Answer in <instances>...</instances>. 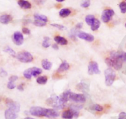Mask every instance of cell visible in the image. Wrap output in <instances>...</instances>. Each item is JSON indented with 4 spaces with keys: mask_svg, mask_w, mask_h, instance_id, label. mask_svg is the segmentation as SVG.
Listing matches in <instances>:
<instances>
[{
    "mask_svg": "<svg viewBox=\"0 0 126 119\" xmlns=\"http://www.w3.org/2000/svg\"><path fill=\"white\" fill-rule=\"evenodd\" d=\"M29 114L33 116L48 118H55L59 116V113L54 109H46L41 107H32L29 110Z\"/></svg>",
    "mask_w": 126,
    "mask_h": 119,
    "instance_id": "cell-1",
    "label": "cell"
},
{
    "mask_svg": "<svg viewBox=\"0 0 126 119\" xmlns=\"http://www.w3.org/2000/svg\"><path fill=\"white\" fill-rule=\"evenodd\" d=\"M105 62L110 67L117 70H120L122 68L123 62L121 57V52H111L110 56L105 59Z\"/></svg>",
    "mask_w": 126,
    "mask_h": 119,
    "instance_id": "cell-2",
    "label": "cell"
},
{
    "mask_svg": "<svg viewBox=\"0 0 126 119\" xmlns=\"http://www.w3.org/2000/svg\"><path fill=\"white\" fill-rule=\"evenodd\" d=\"M47 105L51 106L56 109H62L64 107L65 104L61 100L60 97L56 95H52L46 101Z\"/></svg>",
    "mask_w": 126,
    "mask_h": 119,
    "instance_id": "cell-3",
    "label": "cell"
},
{
    "mask_svg": "<svg viewBox=\"0 0 126 119\" xmlns=\"http://www.w3.org/2000/svg\"><path fill=\"white\" fill-rule=\"evenodd\" d=\"M116 72L112 68H108L105 70V84L108 87H110L113 84L116 79Z\"/></svg>",
    "mask_w": 126,
    "mask_h": 119,
    "instance_id": "cell-4",
    "label": "cell"
},
{
    "mask_svg": "<svg viewBox=\"0 0 126 119\" xmlns=\"http://www.w3.org/2000/svg\"><path fill=\"white\" fill-rule=\"evenodd\" d=\"M17 58L20 62L22 63H29L33 61V57L29 52L28 51H21L18 53L16 56Z\"/></svg>",
    "mask_w": 126,
    "mask_h": 119,
    "instance_id": "cell-5",
    "label": "cell"
},
{
    "mask_svg": "<svg viewBox=\"0 0 126 119\" xmlns=\"http://www.w3.org/2000/svg\"><path fill=\"white\" fill-rule=\"evenodd\" d=\"M42 70L40 68L38 67H32L26 69L24 72L23 74L25 78L27 79H30L32 76H37L42 74Z\"/></svg>",
    "mask_w": 126,
    "mask_h": 119,
    "instance_id": "cell-6",
    "label": "cell"
},
{
    "mask_svg": "<svg viewBox=\"0 0 126 119\" xmlns=\"http://www.w3.org/2000/svg\"><path fill=\"white\" fill-rule=\"evenodd\" d=\"M69 101H72L77 103H83L86 101V97L83 94H77L69 91Z\"/></svg>",
    "mask_w": 126,
    "mask_h": 119,
    "instance_id": "cell-7",
    "label": "cell"
},
{
    "mask_svg": "<svg viewBox=\"0 0 126 119\" xmlns=\"http://www.w3.org/2000/svg\"><path fill=\"white\" fill-rule=\"evenodd\" d=\"M114 11L111 9H105L101 14V20L104 23H108L112 19L114 15Z\"/></svg>",
    "mask_w": 126,
    "mask_h": 119,
    "instance_id": "cell-8",
    "label": "cell"
},
{
    "mask_svg": "<svg viewBox=\"0 0 126 119\" xmlns=\"http://www.w3.org/2000/svg\"><path fill=\"white\" fill-rule=\"evenodd\" d=\"M88 73L91 75L93 74H100L101 73L98 64L96 62L92 61L89 63L88 66Z\"/></svg>",
    "mask_w": 126,
    "mask_h": 119,
    "instance_id": "cell-9",
    "label": "cell"
},
{
    "mask_svg": "<svg viewBox=\"0 0 126 119\" xmlns=\"http://www.w3.org/2000/svg\"><path fill=\"white\" fill-rule=\"evenodd\" d=\"M19 110L13 108H8L4 112L6 119H16L18 117Z\"/></svg>",
    "mask_w": 126,
    "mask_h": 119,
    "instance_id": "cell-10",
    "label": "cell"
},
{
    "mask_svg": "<svg viewBox=\"0 0 126 119\" xmlns=\"http://www.w3.org/2000/svg\"><path fill=\"white\" fill-rule=\"evenodd\" d=\"M13 41L16 45L20 46L24 43V36L19 31H16L13 36Z\"/></svg>",
    "mask_w": 126,
    "mask_h": 119,
    "instance_id": "cell-11",
    "label": "cell"
},
{
    "mask_svg": "<svg viewBox=\"0 0 126 119\" xmlns=\"http://www.w3.org/2000/svg\"><path fill=\"white\" fill-rule=\"evenodd\" d=\"M76 36H78L79 38L89 42H92L94 40V36L93 35L87 33L83 32V31H77Z\"/></svg>",
    "mask_w": 126,
    "mask_h": 119,
    "instance_id": "cell-12",
    "label": "cell"
},
{
    "mask_svg": "<svg viewBox=\"0 0 126 119\" xmlns=\"http://www.w3.org/2000/svg\"><path fill=\"white\" fill-rule=\"evenodd\" d=\"M76 88L77 90L79 91L87 93L89 91V84H88L87 82H85L84 81H83V82L78 83L76 85Z\"/></svg>",
    "mask_w": 126,
    "mask_h": 119,
    "instance_id": "cell-13",
    "label": "cell"
},
{
    "mask_svg": "<svg viewBox=\"0 0 126 119\" xmlns=\"http://www.w3.org/2000/svg\"><path fill=\"white\" fill-rule=\"evenodd\" d=\"M74 117V112L71 109L65 110L62 114V117L65 119H72Z\"/></svg>",
    "mask_w": 126,
    "mask_h": 119,
    "instance_id": "cell-14",
    "label": "cell"
},
{
    "mask_svg": "<svg viewBox=\"0 0 126 119\" xmlns=\"http://www.w3.org/2000/svg\"><path fill=\"white\" fill-rule=\"evenodd\" d=\"M13 18L9 14H3L0 16V23L3 24H8L12 20Z\"/></svg>",
    "mask_w": 126,
    "mask_h": 119,
    "instance_id": "cell-15",
    "label": "cell"
},
{
    "mask_svg": "<svg viewBox=\"0 0 126 119\" xmlns=\"http://www.w3.org/2000/svg\"><path fill=\"white\" fill-rule=\"evenodd\" d=\"M70 65L69 64H68V62H67L66 61H63V62L61 63L60 65H59V68L58 69V72H63L67 71L69 69Z\"/></svg>",
    "mask_w": 126,
    "mask_h": 119,
    "instance_id": "cell-16",
    "label": "cell"
},
{
    "mask_svg": "<svg viewBox=\"0 0 126 119\" xmlns=\"http://www.w3.org/2000/svg\"><path fill=\"white\" fill-rule=\"evenodd\" d=\"M18 4L22 9H29L32 8V4H30V3L25 0H19L18 1Z\"/></svg>",
    "mask_w": 126,
    "mask_h": 119,
    "instance_id": "cell-17",
    "label": "cell"
},
{
    "mask_svg": "<svg viewBox=\"0 0 126 119\" xmlns=\"http://www.w3.org/2000/svg\"><path fill=\"white\" fill-rule=\"evenodd\" d=\"M54 41L58 44H60L61 45H66L67 44V40L65 38L62 37L60 36H56L54 37Z\"/></svg>",
    "mask_w": 126,
    "mask_h": 119,
    "instance_id": "cell-18",
    "label": "cell"
},
{
    "mask_svg": "<svg viewBox=\"0 0 126 119\" xmlns=\"http://www.w3.org/2000/svg\"><path fill=\"white\" fill-rule=\"evenodd\" d=\"M71 14V11L68 8H63L59 11V14L61 17H67Z\"/></svg>",
    "mask_w": 126,
    "mask_h": 119,
    "instance_id": "cell-19",
    "label": "cell"
},
{
    "mask_svg": "<svg viewBox=\"0 0 126 119\" xmlns=\"http://www.w3.org/2000/svg\"><path fill=\"white\" fill-rule=\"evenodd\" d=\"M42 67L45 69V70H50L51 68L52 67V63L49 62V60L47 59H44L42 61Z\"/></svg>",
    "mask_w": 126,
    "mask_h": 119,
    "instance_id": "cell-20",
    "label": "cell"
},
{
    "mask_svg": "<svg viewBox=\"0 0 126 119\" xmlns=\"http://www.w3.org/2000/svg\"><path fill=\"white\" fill-rule=\"evenodd\" d=\"M34 19L35 20L44 22L45 23H47L48 22V18H47V17L45 16V15H43V14H35L34 15Z\"/></svg>",
    "mask_w": 126,
    "mask_h": 119,
    "instance_id": "cell-21",
    "label": "cell"
},
{
    "mask_svg": "<svg viewBox=\"0 0 126 119\" xmlns=\"http://www.w3.org/2000/svg\"><path fill=\"white\" fill-rule=\"evenodd\" d=\"M100 25H101V23H100V20L95 19L94 22L90 25L91 29H92V31H96V30H97L99 29V27H100Z\"/></svg>",
    "mask_w": 126,
    "mask_h": 119,
    "instance_id": "cell-22",
    "label": "cell"
},
{
    "mask_svg": "<svg viewBox=\"0 0 126 119\" xmlns=\"http://www.w3.org/2000/svg\"><path fill=\"white\" fill-rule=\"evenodd\" d=\"M95 20V17L93 15H91V14H89V15H87V16L85 17V22L88 25H91L92 24V23L94 22V20Z\"/></svg>",
    "mask_w": 126,
    "mask_h": 119,
    "instance_id": "cell-23",
    "label": "cell"
},
{
    "mask_svg": "<svg viewBox=\"0 0 126 119\" xmlns=\"http://www.w3.org/2000/svg\"><path fill=\"white\" fill-rule=\"evenodd\" d=\"M48 81V78L46 76H39V77L37 78V82L38 84L40 85H45L46 84V83Z\"/></svg>",
    "mask_w": 126,
    "mask_h": 119,
    "instance_id": "cell-24",
    "label": "cell"
},
{
    "mask_svg": "<svg viewBox=\"0 0 126 119\" xmlns=\"http://www.w3.org/2000/svg\"><path fill=\"white\" fill-rule=\"evenodd\" d=\"M4 51L5 52V53H8L9 54H10L11 56L16 57V52L14 51L11 48H10L9 46L6 47L4 49Z\"/></svg>",
    "mask_w": 126,
    "mask_h": 119,
    "instance_id": "cell-25",
    "label": "cell"
},
{
    "mask_svg": "<svg viewBox=\"0 0 126 119\" xmlns=\"http://www.w3.org/2000/svg\"><path fill=\"white\" fill-rule=\"evenodd\" d=\"M42 46H43L45 48H49V47L50 46V39H49V37L44 38V40L43 41V43H42Z\"/></svg>",
    "mask_w": 126,
    "mask_h": 119,
    "instance_id": "cell-26",
    "label": "cell"
},
{
    "mask_svg": "<svg viewBox=\"0 0 126 119\" xmlns=\"http://www.w3.org/2000/svg\"><path fill=\"white\" fill-rule=\"evenodd\" d=\"M90 109L96 112H101L103 110V107L99 104H94L90 107Z\"/></svg>",
    "mask_w": 126,
    "mask_h": 119,
    "instance_id": "cell-27",
    "label": "cell"
},
{
    "mask_svg": "<svg viewBox=\"0 0 126 119\" xmlns=\"http://www.w3.org/2000/svg\"><path fill=\"white\" fill-rule=\"evenodd\" d=\"M119 8L121 9V12L123 14L126 13V3L125 1L121 2L119 4Z\"/></svg>",
    "mask_w": 126,
    "mask_h": 119,
    "instance_id": "cell-28",
    "label": "cell"
},
{
    "mask_svg": "<svg viewBox=\"0 0 126 119\" xmlns=\"http://www.w3.org/2000/svg\"><path fill=\"white\" fill-rule=\"evenodd\" d=\"M80 5L82 8H88L90 6V0H83Z\"/></svg>",
    "mask_w": 126,
    "mask_h": 119,
    "instance_id": "cell-29",
    "label": "cell"
},
{
    "mask_svg": "<svg viewBox=\"0 0 126 119\" xmlns=\"http://www.w3.org/2000/svg\"><path fill=\"white\" fill-rule=\"evenodd\" d=\"M46 24L47 23L44 22L39 21V20H35L34 22H33V24L37 27H43L46 25Z\"/></svg>",
    "mask_w": 126,
    "mask_h": 119,
    "instance_id": "cell-30",
    "label": "cell"
},
{
    "mask_svg": "<svg viewBox=\"0 0 126 119\" xmlns=\"http://www.w3.org/2000/svg\"><path fill=\"white\" fill-rule=\"evenodd\" d=\"M51 25L52 26L54 27H56L57 29H59V30H65V29H66V27H64V25H60V24H51Z\"/></svg>",
    "mask_w": 126,
    "mask_h": 119,
    "instance_id": "cell-31",
    "label": "cell"
},
{
    "mask_svg": "<svg viewBox=\"0 0 126 119\" xmlns=\"http://www.w3.org/2000/svg\"><path fill=\"white\" fill-rule=\"evenodd\" d=\"M8 75V73L3 68H0V77H6Z\"/></svg>",
    "mask_w": 126,
    "mask_h": 119,
    "instance_id": "cell-32",
    "label": "cell"
},
{
    "mask_svg": "<svg viewBox=\"0 0 126 119\" xmlns=\"http://www.w3.org/2000/svg\"><path fill=\"white\" fill-rule=\"evenodd\" d=\"M8 88L10 89H14V88L16 87L15 84H14V82H9L8 83V85H7Z\"/></svg>",
    "mask_w": 126,
    "mask_h": 119,
    "instance_id": "cell-33",
    "label": "cell"
},
{
    "mask_svg": "<svg viewBox=\"0 0 126 119\" xmlns=\"http://www.w3.org/2000/svg\"><path fill=\"white\" fill-rule=\"evenodd\" d=\"M33 1L37 5H43L47 0H33Z\"/></svg>",
    "mask_w": 126,
    "mask_h": 119,
    "instance_id": "cell-34",
    "label": "cell"
},
{
    "mask_svg": "<svg viewBox=\"0 0 126 119\" xmlns=\"http://www.w3.org/2000/svg\"><path fill=\"white\" fill-rule=\"evenodd\" d=\"M18 80V76H16V75H13V76H11L9 78V82H15L16 81H17Z\"/></svg>",
    "mask_w": 126,
    "mask_h": 119,
    "instance_id": "cell-35",
    "label": "cell"
},
{
    "mask_svg": "<svg viewBox=\"0 0 126 119\" xmlns=\"http://www.w3.org/2000/svg\"><path fill=\"white\" fill-rule=\"evenodd\" d=\"M118 119H126V113L122 112L119 115Z\"/></svg>",
    "mask_w": 126,
    "mask_h": 119,
    "instance_id": "cell-36",
    "label": "cell"
},
{
    "mask_svg": "<svg viewBox=\"0 0 126 119\" xmlns=\"http://www.w3.org/2000/svg\"><path fill=\"white\" fill-rule=\"evenodd\" d=\"M121 57L123 62H126V53L121 52Z\"/></svg>",
    "mask_w": 126,
    "mask_h": 119,
    "instance_id": "cell-37",
    "label": "cell"
},
{
    "mask_svg": "<svg viewBox=\"0 0 126 119\" xmlns=\"http://www.w3.org/2000/svg\"><path fill=\"white\" fill-rule=\"evenodd\" d=\"M22 32L24 34H25V35H29L30 33V31L29 29L27 28L24 27L22 29Z\"/></svg>",
    "mask_w": 126,
    "mask_h": 119,
    "instance_id": "cell-38",
    "label": "cell"
},
{
    "mask_svg": "<svg viewBox=\"0 0 126 119\" xmlns=\"http://www.w3.org/2000/svg\"><path fill=\"white\" fill-rule=\"evenodd\" d=\"M82 27H83V24H82V23H78V24L76 25L75 28H76V29H77V30H79V29H82Z\"/></svg>",
    "mask_w": 126,
    "mask_h": 119,
    "instance_id": "cell-39",
    "label": "cell"
},
{
    "mask_svg": "<svg viewBox=\"0 0 126 119\" xmlns=\"http://www.w3.org/2000/svg\"><path fill=\"white\" fill-rule=\"evenodd\" d=\"M17 89H19V91H24V85H23V84L19 85L18 86V87H17Z\"/></svg>",
    "mask_w": 126,
    "mask_h": 119,
    "instance_id": "cell-40",
    "label": "cell"
},
{
    "mask_svg": "<svg viewBox=\"0 0 126 119\" xmlns=\"http://www.w3.org/2000/svg\"><path fill=\"white\" fill-rule=\"evenodd\" d=\"M52 47H53V48L54 49H56V50H58L59 49V47H58V45L57 44H53V46H52Z\"/></svg>",
    "mask_w": 126,
    "mask_h": 119,
    "instance_id": "cell-41",
    "label": "cell"
},
{
    "mask_svg": "<svg viewBox=\"0 0 126 119\" xmlns=\"http://www.w3.org/2000/svg\"><path fill=\"white\" fill-rule=\"evenodd\" d=\"M57 2H59V3H61V2H63L65 0H56Z\"/></svg>",
    "mask_w": 126,
    "mask_h": 119,
    "instance_id": "cell-42",
    "label": "cell"
},
{
    "mask_svg": "<svg viewBox=\"0 0 126 119\" xmlns=\"http://www.w3.org/2000/svg\"><path fill=\"white\" fill-rule=\"evenodd\" d=\"M24 119H33V118H32V117H25Z\"/></svg>",
    "mask_w": 126,
    "mask_h": 119,
    "instance_id": "cell-43",
    "label": "cell"
},
{
    "mask_svg": "<svg viewBox=\"0 0 126 119\" xmlns=\"http://www.w3.org/2000/svg\"><path fill=\"white\" fill-rule=\"evenodd\" d=\"M1 101V98H0V101Z\"/></svg>",
    "mask_w": 126,
    "mask_h": 119,
    "instance_id": "cell-44",
    "label": "cell"
},
{
    "mask_svg": "<svg viewBox=\"0 0 126 119\" xmlns=\"http://www.w3.org/2000/svg\"><path fill=\"white\" fill-rule=\"evenodd\" d=\"M125 27H126V24H125Z\"/></svg>",
    "mask_w": 126,
    "mask_h": 119,
    "instance_id": "cell-45",
    "label": "cell"
},
{
    "mask_svg": "<svg viewBox=\"0 0 126 119\" xmlns=\"http://www.w3.org/2000/svg\"></svg>",
    "mask_w": 126,
    "mask_h": 119,
    "instance_id": "cell-46",
    "label": "cell"
},
{
    "mask_svg": "<svg viewBox=\"0 0 126 119\" xmlns=\"http://www.w3.org/2000/svg\"></svg>",
    "mask_w": 126,
    "mask_h": 119,
    "instance_id": "cell-47",
    "label": "cell"
}]
</instances>
